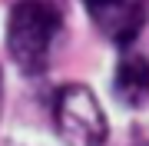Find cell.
Returning <instances> with one entry per match:
<instances>
[{"label":"cell","mask_w":149,"mask_h":146,"mask_svg":"<svg viewBox=\"0 0 149 146\" xmlns=\"http://www.w3.org/2000/svg\"><path fill=\"white\" fill-rule=\"evenodd\" d=\"M63 27L60 0H20L10 10L7 23V50L23 73H40L50 60L56 33Z\"/></svg>","instance_id":"cell-1"},{"label":"cell","mask_w":149,"mask_h":146,"mask_svg":"<svg viewBox=\"0 0 149 146\" xmlns=\"http://www.w3.org/2000/svg\"><path fill=\"white\" fill-rule=\"evenodd\" d=\"M53 119L60 140L66 146H103L109 136L106 113H103L100 100L93 96V90L83 83H70V87L56 90Z\"/></svg>","instance_id":"cell-2"},{"label":"cell","mask_w":149,"mask_h":146,"mask_svg":"<svg viewBox=\"0 0 149 146\" xmlns=\"http://www.w3.org/2000/svg\"><path fill=\"white\" fill-rule=\"evenodd\" d=\"M90 20L116 47H129L149 20L146 0H86Z\"/></svg>","instance_id":"cell-3"},{"label":"cell","mask_w":149,"mask_h":146,"mask_svg":"<svg viewBox=\"0 0 149 146\" xmlns=\"http://www.w3.org/2000/svg\"><path fill=\"white\" fill-rule=\"evenodd\" d=\"M113 90L126 106H143L149 100V60L139 53H126L116 66Z\"/></svg>","instance_id":"cell-4"},{"label":"cell","mask_w":149,"mask_h":146,"mask_svg":"<svg viewBox=\"0 0 149 146\" xmlns=\"http://www.w3.org/2000/svg\"><path fill=\"white\" fill-rule=\"evenodd\" d=\"M136 146H149V143H136Z\"/></svg>","instance_id":"cell-5"}]
</instances>
